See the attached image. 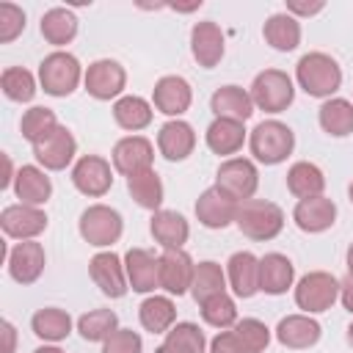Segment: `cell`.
Instances as JSON below:
<instances>
[{"label":"cell","mask_w":353,"mask_h":353,"mask_svg":"<svg viewBox=\"0 0 353 353\" xmlns=\"http://www.w3.org/2000/svg\"><path fill=\"white\" fill-rule=\"evenodd\" d=\"M295 83L317 99H331L342 85V66L328 52H306L295 63Z\"/></svg>","instance_id":"obj_1"},{"label":"cell","mask_w":353,"mask_h":353,"mask_svg":"<svg viewBox=\"0 0 353 353\" xmlns=\"http://www.w3.org/2000/svg\"><path fill=\"white\" fill-rule=\"evenodd\" d=\"M234 226L240 229V234H245L248 240L256 243H268L273 237L281 234L284 229V210L276 201H265V199H248L237 204V218Z\"/></svg>","instance_id":"obj_2"},{"label":"cell","mask_w":353,"mask_h":353,"mask_svg":"<svg viewBox=\"0 0 353 353\" xmlns=\"http://www.w3.org/2000/svg\"><path fill=\"white\" fill-rule=\"evenodd\" d=\"M248 149H251V154H254L256 163H262V165H279V163H284L292 154V149H295V132L284 121H279V119H265V121H259L251 130Z\"/></svg>","instance_id":"obj_3"},{"label":"cell","mask_w":353,"mask_h":353,"mask_svg":"<svg viewBox=\"0 0 353 353\" xmlns=\"http://www.w3.org/2000/svg\"><path fill=\"white\" fill-rule=\"evenodd\" d=\"M83 66L80 61L66 52V50H55L50 55H44V61L39 63V85L44 88V94L50 97H69L77 91V85L83 83Z\"/></svg>","instance_id":"obj_4"},{"label":"cell","mask_w":353,"mask_h":353,"mask_svg":"<svg viewBox=\"0 0 353 353\" xmlns=\"http://www.w3.org/2000/svg\"><path fill=\"white\" fill-rule=\"evenodd\" d=\"M77 232L80 237L94 245V248H110L113 243H119L121 232H124V221L121 212L108 207V204H91L80 212L77 221Z\"/></svg>","instance_id":"obj_5"},{"label":"cell","mask_w":353,"mask_h":353,"mask_svg":"<svg viewBox=\"0 0 353 353\" xmlns=\"http://www.w3.org/2000/svg\"><path fill=\"white\" fill-rule=\"evenodd\" d=\"M248 94L254 99V108H259L265 113H281L295 99V83L281 69H265L254 77Z\"/></svg>","instance_id":"obj_6"},{"label":"cell","mask_w":353,"mask_h":353,"mask_svg":"<svg viewBox=\"0 0 353 353\" xmlns=\"http://www.w3.org/2000/svg\"><path fill=\"white\" fill-rule=\"evenodd\" d=\"M339 301V279L328 270H312L295 284V306L303 314L328 312Z\"/></svg>","instance_id":"obj_7"},{"label":"cell","mask_w":353,"mask_h":353,"mask_svg":"<svg viewBox=\"0 0 353 353\" xmlns=\"http://www.w3.org/2000/svg\"><path fill=\"white\" fill-rule=\"evenodd\" d=\"M215 188H221L234 201L254 199V193L259 188V171H256L254 160H248V157H229V160H223L218 165V171H215Z\"/></svg>","instance_id":"obj_8"},{"label":"cell","mask_w":353,"mask_h":353,"mask_svg":"<svg viewBox=\"0 0 353 353\" xmlns=\"http://www.w3.org/2000/svg\"><path fill=\"white\" fill-rule=\"evenodd\" d=\"M83 85L88 91V97L108 102V99H119L127 88V72L119 61L113 58H99L94 63H88L85 74H83Z\"/></svg>","instance_id":"obj_9"},{"label":"cell","mask_w":353,"mask_h":353,"mask_svg":"<svg viewBox=\"0 0 353 353\" xmlns=\"http://www.w3.org/2000/svg\"><path fill=\"white\" fill-rule=\"evenodd\" d=\"M74 154H77V141L72 130L63 124H58L50 135L33 143V157L44 171H63L66 165H72Z\"/></svg>","instance_id":"obj_10"},{"label":"cell","mask_w":353,"mask_h":353,"mask_svg":"<svg viewBox=\"0 0 353 353\" xmlns=\"http://www.w3.org/2000/svg\"><path fill=\"white\" fill-rule=\"evenodd\" d=\"M110 163H113V171H119L121 176H135V174L152 171L154 146L143 135H127V138L116 141V146L110 152Z\"/></svg>","instance_id":"obj_11"},{"label":"cell","mask_w":353,"mask_h":353,"mask_svg":"<svg viewBox=\"0 0 353 353\" xmlns=\"http://www.w3.org/2000/svg\"><path fill=\"white\" fill-rule=\"evenodd\" d=\"M72 185L83 196L99 199L113 188V165L99 154H83L72 165Z\"/></svg>","instance_id":"obj_12"},{"label":"cell","mask_w":353,"mask_h":353,"mask_svg":"<svg viewBox=\"0 0 353 353\" xmlns=\"http://www.w3.org/2000/svg\"><path fill=\"white\" fill-rule=\"evenodd\" d=\"M88 276L91 281L99 287L102 295L108 298H124L127 290H130V281H127V270H124V256L113 254V251H99L91 256L88 262Z\"/></svg>","instance_id":"obj_13"},{"label":"cell","mask_w":353,"mask_h":353,"mask_svg":"<svg viewBox=\"0 0 353 353\" xmlns=\"http://www.w3.org/2000/svg\"><path fill=\"white\" fill-rule=\"evenodd\" d=\"M0 229L11 240H36L47 229V212L30 204H8L0 212Z\"/></svg>","instance_id":"obj_14"},{"label":"cell","mask_w":353,"mask_h":353,"mask_svg":"<svg viewBox=\"0 0 353 353\" xmlns=\"http://www.w3.org/2000/svg\"><path fill=\"white\" fill-rule=\"evenodd\" d=\"M190 102H193V88L179 74H165L152 88V108L168 119H179L182 113H188Z\"/></svg>","instance_id":"obj_15"},{"label":"cell","mask_w":353,"mask_h":353,"mask_svg":"<svg viewBox=\"0 0 353 353\" xmlns=\"http://www.w3.org/2000/svg\"><path fill=\"white\" fill-rule=\"evenodd\" d=\"M190 52L201 69H215L226 52V36L218 22L201 19L190 30Z\"/></svg>","instance_id":"obj_16"},{"label":"cell","mask_w":353,"mask_h":353,"mask_svg":"<svg viewBox=\"0 0 353 353\" xmlns=\"http://www.w3.org/2000/svg\"><path fill=\"white\" fill-rule=\"evenodd\" d=\"M193 270L196 262L185 248H168L160 254V290L168 295H185L190 292L193 284Z\"/></svg>","instance_id":"obj_17"},{"label":"cell","mask_w":353,"mask_h":353,"mask_svg":"<svg viewBox=\"0 0 353 353\" xmlns=\"http://www.w3.org/2000/svg\"><path fill=\"white\" fill-rule=\"evenodd\" d=\"M44 265H47V254H44V245L36 240H22L8 251V276L22 287L39 281L44 273Z\"/></svg>","instance_id":"obj_18"},{"label":"cell","mask_w":353,"mask_h":353,"mask_svg":"<svg viewBox=\"0 0 353 353\" xmlns=\"http://www.w3.org/2000/svg\"><path fill=\"white\" fill-rule=\"evenodd\" d=\"M124 270L132 292L154 295L160 290V256H154L146 248H130L124 254Z\"/></svg>","instance_id":"obj_19"},{"label":"cell","mask_w":353,"mask_h":353,"mask_svg":"<svg viewBox=\"0 0 353 353\" xmlns=\"http://www.w3.org/2000/svg\"><path fill=\"white\" fill-rule=\"evenodd\" d=\"M237 204L232 196H226L221 188H207L199 199H196V218L201 226L207 229H226L229 223H234L237 218Z\"/></svg>","instance_id":"obj_20"},{"label":"cell","mask_w":353,"mask_h":353,"mask_svg":"<svg viewBox=\"0 0 353 353\" xmlns=\"http://www.w3.org/2000/svg\"><path fill=\"white\" fill-rule=\"evenodd\" d=\"M276 342L290 347V350H306V347H314L323 336V325L312 317V314H287L279 320L276 325Z\"/></svg>","instance_id":"obj_21"},{"label":"cell","mask_w":353,"mask_h":353,"mask_svg":"<svg viewBox=\"0 0 353 353\" xmlns=\"http://www.w3.org/2000/svg\"><path fill=\"white\" fill-rule=\"evenodd\" d=\"M196 149V130L185 119H168L157 132V152L168 163H182Z\"/></svg>","instance_id":"obj_22"},{"label":"cell","mask_w":353,"mask_h":353,"mask_svg":"<svg viewBox=\"0 0 353 353\" xmlns=\"http://www.w3.org/2000/svg\"><path fill=\"white\" fill-rule=\"evenodd\" d=\"M292 221L301 232L306 234H320L328 232L336 223V204L328 196H312V199H301L292 210Z\"/></svg>","instance_id":"obj_23"},{"label":"cell","mask_w":353,"mask_h":353,"mask_svg":"<svg viewBox=\"0 0 353 353\" xmlns=\"http://www.w3.org/2000/svg\"><path fill=\"white\" fill-rule=\"evenodd\" d=\"M226 281L237 298H254L259 292V256L251 251H234L226 262Z\"/></svg>","instance_id":"obj_24"},{"label":"cell","mask_w":353,"mask_h":353,"mask_svg":"<svg viewBox=\"0 0 353 353\" xmlns=\"http://www.w3.org/2000/svg\"><path fill=\"white\" fill-rule=\"evenodd\" d=\"M295 284V265L287 254L270 251L259 256V292L265 295H284Z\"/></svg>","instance_id":"obj_25"},{"label":"cell","mask_w":353,"mask_h":353,"mask_svg":"<svg viewBox=\"0 0 353 353\" xmlns=\"http://www.w3.org/2000/svg\"><path fill=\"white\" fill-rule=\"evenodd\" d=\"M11 188L19 204H30V207H41L52 196V179L41 165H19Z\"/></svg>","instance_id":"obj_26"},{"label":"cell","mask_w":353,"mask_h":353,"mask_svg":"<svg viewBox=\"0 0 353 353\" xmlns=\"http://www.w3.org/2000/svg\"><path fill=\"white\" fill-rule=\"evenodd\" d=\"M210 110L215 113V119H234V121H248L254 113V99L243 85H221L212 91L210 97Z\"/></svg>","instance_id":"obj_27"},{"label":"cell","mask_w":353,"mask_h":353,"mask_svg":"<svg viewBox=\"0 0 353 353\" xmlns=\"http://www.w3.org/2000/svg\"><path fill=\"white\" fill-rule=\"evenodd\" d=\"M149 232H152L154 243L163 245V251H168V248H185V243L190 237V223L176 210H157L149 218Z\"/></svg>","instance_id":"obj_28"},{"label":"cell","mask_w":353,"mask_h":353,"mask_svg":"<svg viewBox=\"0 0 353 353\" xmlns=\"http://www.w3.org/2000/svg\"><path fill=\"white\" fill-rule=\"evenodd\" d=\"M204 141L212 154H221L229 160L232 154H237L243 149L245 127H243V121H234V119H212L204 132Z\"/></svg>","instance_id":"obj_29"},{"label":"cell","mask_w":353,"mask_h":353,"mask_svg":"<svg viewBox=\"0 0 353 353\" xmlns=\"http://www.w3.org/2000/svg\"><path fill=\"white\" fill-rule=\"evenodd\" d=\"M77 28H80V22H77L74 11L72 8H63V6H55V8L44 11L41 14V22H39V30H41L44 41L52 44V47L72 44L74 36H77Z\"/></svg>","instance_id":"obj_30"},{"label":"cell","mask_w":353,"mask_h":353,"mask_svg":"<svg viewBox=\"0 0 353 353\" xmlns=\"http://www.w3.org/2000/svg\"><path fill=\"white\" fill-rule=\"evenodd\" d=\"M262 36L265 41L279 50V52H292L298 44H301V19H295L292 14L287 11H279V14H270L262 25Z\"/></svg>","instance_id":"obj_31"},{"label":"cell","mask_w":353,"mask_h":353,"mask_svg":"<svg viewBox=\"0 0 353 353\" xmlns=\"http://www.w3.org/2000/svg\"><path fill=\"white\" fill-rule=\"evenodd\" d=\"M154 119V108L152 102H146L143 97L138 94H124L113 102V121L127 130V132H138V130H146Z\"/></svg>","instance_id":"obj_32"},{"label":"cell","mask_w":353,"mask_h":353,"mask_svg":"<svg viewBox=\"0 0 353 353\" xmlns=\"http://www.w3.org/2000/svg\"><path fill=\"white\" fill-rule=\"evenodd\" d=\"M138 320L149 334H165L176 323V306L171 295H146L138 306Z\"/></svg>","instance_id":"obj_33"},{"label":"cell","mask_w":353,"mask_h":353,"mask_svg":"<svg viewBox=\"0 0 353 353\" xmlns=\"http://www.w3.org/2000/svg\"><path fill=\"white\" fill-rule=\"evenodd\" d=\"M287 190L301 201V199H312V196H323L325 190V174L320 165L309 163V160H298L290 165L287 171Z\"/></svg>","instance_id":"obj_34"},{"label":"cell","mask_w":353,"mask_h":353,"mask_svg":"<svg viewBox=\"0 0 353 353\" xmlns=\"http://www.w3.org/2000/svg\"><path fill=\"white\" fill-rule=\"evenodd\" d=\"M317 121L325 135L331 138H347L353 132V102L345 97H331L320 105Z\"/></svg>","instance_id":"obj_35"},{"label":"cell","mask_w":353,"mask_h":353,"mask_svg":"<svg viewBox=\"0 0 353 353\" xmlns=\"http://www.w3.org/2000/svg\"><path fill=\"white\" fill-rule=\"evenodd\" d=\"M30 328L39 339L55 345L72 334V317H69V312H63L58 306H44L30 317Z\"/></svg>","instance_id":"obj_36"},{"label":"cell","mask_w":353,"mask_h":353,"mask_svg":"<svg viewBox=\"0 0 353 353\" xmlns=\"http://www.w3.org/2000/svg\"><path fill=\"white\" fill-rule=\"evenodd\" d=\"M127 190L132 196V201L143 210H163V199H165V188H163V179L157 176V171H143V174H135V176H127Z\"/></svg>","instance_id":"obj_37"},{"label":"cell","mask_w":353,"mask_h":353,"mask_svg":"<svg viewBox=\"0 0 353 353\" xmlns=\"http://www.w3.org/2000/svg\"><path fill=\"white\" fill-rule=\"evenodd\" d=\"M226 284H229V281H226V270H223L218 262L204 259V262H199L196 270H193L190 295H193L196 303H201V301H207V298H212V295L226 292Z\"/></svg>","instance_id":"obj_38"},{"label":"cell","mask_w":353,"mask_h":353,"mask_svg":"<svg viewBox=\"0 0 353 353\" xmlns=\"http://www.w3.org/2000/svg\"><path fill=\"white\" fill-rule=\"evenodd\" d=\"M199 312H201V320L207 325L221 328V331L234 328V323L240 320L237 317V303H234V298L229 292H221V295H212V298L201 301L199 303Z\"/></svg>","instance_id":"obj_39"},{"label":"cell","mask_w":353,"mask_h":353,"mask_svg":"<svg viewBox=\"0 0 353 353\" xmlns=\"http://www.w3.org/2000/svg\"><path fill=\"white\" fill-rule=\"evenodd\" d=\"M119 328V314L113 309H91L77 317V331L85 342H105Z\"/></svg>","instance_id":"obj_40"},{"label":"cell","mask_w":353,"mask_h":353,"mask_svg":"<svg viewBox=\"0 0 353 353\" xmlns=\"http://www.w3.org/2000/svg\"><path fill=\"white\" fill-rule=\"evenodd\" d=\"M55 127H58V116H55L52 108H44V105L28 108V110L22 113V121H19V132H22V138H25L30 146L39 143L44 135H50Z\"/></svg>","instance_id":"obj_41"},{"label":"cell","mask_w":353,"mask_h":353,"mask_svg":"<svg viewBox=\"0 0 353 353\" xmlns=\"http://www.w3.org/2000/svg\"><path fill=\"white\" fill-rule=\"evenodd\" d=\"M0 88H3V94L11 99V102H30L33 97H36V77H33V72H28L25 66H8V69H3V74H0Z\"/></svg>","instance_id":"obj_42"},{"label":"cell","mask_w":353,"mask_h":353,"mask_svg":"<svg viewBox=\"0 0 353 353\" xmlns=\"http://www.w3.org/2000/svg\"><path fill=\"white\" fill-rule=\"evenodd\" d=\"M232 331L237 334V339L243 342V347H245L248 353H265L268 345H270V336H273L270 328H268L262 320H256V317H243V320H237Z\"/></svg>","instance_id":"obj_43"},{"label":"cell","mask_w":353,"mask_h":353,"mask_svg":"<svg viewBox=\"0 0 353 353\" xmlns=\"http://www.w3.org/2000/svg\"><path fill=\"white\" fill-rule=\"evenodd\" d=\"M163 342H171L188 353H207V339H204V331L190 323V320H182V323H174L171 331H165V339Z\"/></svg>","instance_id":"obj_44"},{"label":"cell","mask_w":353,"mask_h":353,"mask_svg":"<svg viewBox=\"0 0 353 353\" xmlns=\"http://www.w3.org/2000/svg\"><path fill=\"white\" fill-rule=\"evenodd\" d=\"M25 30V11L14 3H0V44H11Z\"/></svg>","instance_id":"obj_45"},{"label":"cell","mask_w":353,"mask_h":353,"mask_svg":"<svg viewBox=\"0 0 353 353\" xmlns=\"http://www.w3.org/2000/svg\"><path fill=\"white\" fill-rule=\"evenodd\" d=\"M141 350H143V339L132 328H116L102 342V353H141Z\"/></svg>","instance_id":"obj_46"},{"label":"cell","mask_w":353,"mask_h":353,"mask_svg":"<svg viewBox=\"0 0 353 353\" xmlns=\"http://www.w3.org/2000/svg\"><path fill=\"white\" fill-rule=\"evenodd\" d=\"M210 353H248L234 331H218L210 342Z\"/></svg>","instance_id":"obj_47"},{"label":"cell","mask_w":353,"mask_h":353,"mask_svg":"<svg viewBox=\"0 0 353 353\" xmlns=\"http://www.w3.org/2000/svg\"><path fill=\"white\" fill-rule=\"evenodd\" d=\"M325 8L323 0H314V3H303V0H287V14H292L295 19L298 17H314Z\"/></svg>","instance_id":"obj_48"},{"label":"cell","mask_w":353,"mask_h":353,"mask_svg":"<svg viewBox=\"0 0 353 353\" xmlns=\"http://www.w3.org/2000/svg\"><path fill=\"white\" fill-rule=\"evenodd\" d=\"M339 301H342V306L353 314V276H350V273L339 281Z\"/></svg>","instance_id":"obj_49"},{"label":"cell","mask_w":353,"mask_h":353,"mask_svg":"<svg viewBox=\"0 0 353 353\" xmlns=\"http://www.w3.org/2000/svg\"><path fill=\"white\" fill-rule=\"evenodd\" d=\"M0 331H3V353H14L17 350V328L8 320H3Z\"/></svg>","instance_id":"obj_50"},{"label":"cell","mask_w":353,"mask_h":353,"mask_svg":"<svg viewBox=\"0 0 353 353\" xmlns=\"http://www.w3.org/2000/svg\"><path fill=\"white\" fill-rule=\"evenodd\" d=\"M3 160H6V176L0 179V188H8V185H14V176H17V171H14V165H11V157H8V154H6Z\"/></svg>","instance_id":"obj_51"},{"label":"cell","mask_w":353,"mask_h":353,"mask_svg":"<svg viewBox=\"0 0 353 353\" xmlns=\"http://www.w3.org/2000/svg\"><path fill=\"white\" fill-rule=\"evenodd\" d=\"M154 353H188V350H182V347H176V345H171V342H163V345L154 347Z\"/></svg>","instance_id":"obj_52"},{"label":"cell","mask_w":353,"mask_h":353,"mask_svg":"<svg viewBox=\"0 0 353 353\" xmlns=\"http://www.w3.org/2000/svg\"><path fill=\"white\" fill-rule=\"evenodd\" d=\"M33 353H63L58 345H41V347H36Z\"/></svg>","instance_id":"obj_53"},{"label":"cell","mask_w":353,"mask_h":353,"mask_svg":"<svg viewBox=\"0 0 353 353\" xmlns=\"http://www.w3.org/2000/svg\"><path fill=\"white\" fill-rule=\"evenodd\" d=\"M345 265H347V273L353 276V243L347 245V254H345Z\"/></svg>","instance_id":"obj_54"},{"label":"cell","mask_w":353,"mask_h":353,"mask_svg":"<svg viewBox=\"0 0 353 353\" xmlns=\"http://www.w3.org/2000/svg\"><path fill=\"white\" fill-rule=\"evenodd\" d=\"M345 336H347V345H350V347H353V323H350V325H347V331H345Z\"/></svg>","instance_id":"obj_55"},{"label":"cell","mask_w":353,"mask_h":353,"mask_svg":"<svg viewBox=\"0 0 353 353\" xmlns=\"http://www.w3.org/2000/svg\"><path fill=\"white\" fill-rule=\"evenodd\" d=\"M347 199H350V204H353V182H350V188H347Z\"/></svg>","instance_id":"obj_56"}]
</instances>
